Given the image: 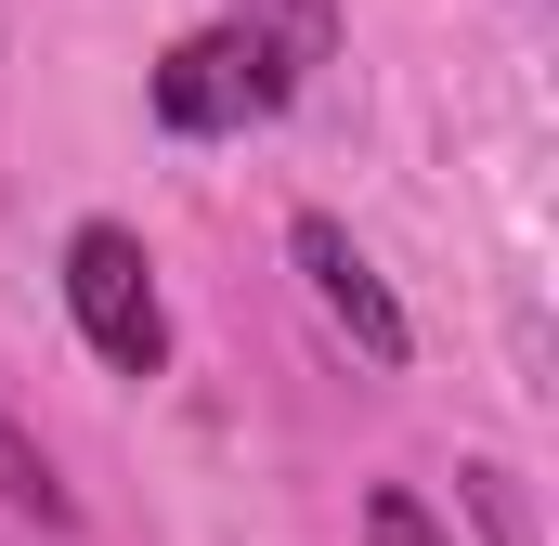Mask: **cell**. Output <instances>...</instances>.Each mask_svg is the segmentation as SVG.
Instances as JSON below:
<instances>
[{"label": "cell", "mask_w": 559, "mask_h": 546, "mask_svg": "<svg viewBox=\"0 0 559 546\" xmlns=\"http://www.w3.org/2000/svg\"><path fill=\"white\" fill-rule=\"evenodd\" d=\"M286 66L261 26H195V39H169V66H156V118L169 131H248V118H274L286 105Z\"/></svg>", "instance_id": "2"}, {"label": "cell", "mask_w": 559, "mask_h": 546, "mask_svg": "<svg viewBox=\"0 0 559 546\" xmlns=\"http://www.w3.org/2000/svg\"><path fill=\"white\" fill-rule=\"evenodd\" d=\"M66 312H79V339L118 378H156L169 365V299H156V261H143L131 222H79L66 235Z\"/></svg>", "instance_id": "1"}, {"label": "cell", "mask_w": 559, "mask_h": 546, "mask_svg": "<svg viewBox=\"0 0 559 546\" xmlns=\"http://www.w3.org/2000/svg\"><path fill=\"white\" fill-rule=\"evenodd\" d=\"M286 248H299V273H312V299H325V312L365 339V365H404V352H417V339H404V299L378 286V261H365V248H352L325 209H299V222H286Z\"/></svg>", "instance_id": "3"}, {"label": "cell", "mask_w": 559, "mask_h": 546, "mask_svg": "<svg viewBox=\"0 0 559 546\" xmlns=\"http://www.w3.org/2000/svg\"><path fill=\"white\" fill-rule=\"evenodd\" d=\"M0 508H13V521H39V534H66V521H79V495L52 482V455H39L13 416H0Z\"/></svg>", "instance_id": "4"}, {"label": "cell", "mask_w": 559, "mask_h": 546, "mask_svg": "<svg viewBox=\"0 0 559 546\" xmlns=\"http://www.w3.org/2000/svg\"><path fill=\"white\" fill-rule=\"evenodd\" d=\"M365 546H442V521H429L404 482H378V495H365Z\"/></svg>", "instance_id": "5"}, {"label": "cell", "mask_w": 559, "mask_h": 546, "mask_svg": "<svg viewBox=\"0 0 559 546\" xmlns=\"http://www.w3.org/2000/svg\"><path fill=\"white\" fill-rule=\"evenodd\" d=\"M468 495H481V521H495V546H534V534H521V495H508V468H468Z\"/></svg>", "instance_id": "6"}]
</instances>
